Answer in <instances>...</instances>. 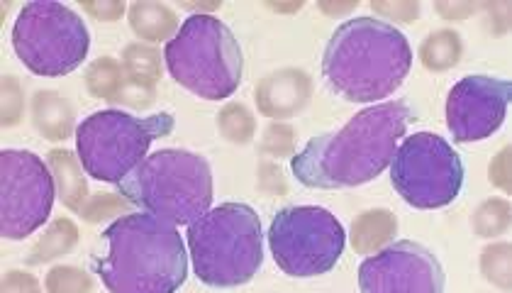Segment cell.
<instances>
[{"label": "cell", "mask_w": 512, "mask_h": 293, "mask_svg": "<svg viewBox=\"0 0 512 293\" xmlns=\"http://www.w3.org/2000/svg\"><path fill=\"white\" fill-rule=\"evenodd\" d=\"M54 189L47 162L27 149L0 152V232L5 240H25L52 215Z\"/></svg>", "instance_id": "11"}, {"label": "cell", "mask_w": 512, "mask_h": 293, "mask_svg": "<svg viewBox=\"0 0 512 293\" xmlns=\"http://www.w3.org/2000/svg\"><path fill=\"white\" fill-rule=\"evenodd\" d=\"M371 10L378 15V20L386 25H413L420 18V0H376L371 3Z\"/></svg>", "instance_id": "31"}, {"label": "cell", "mask_w": 512, "mask_h": 293, "mask_svg": "<svg viewBox=\"0 0 512 293\" xmlns=\"http://www.w3.org/2000/svg\"><path fill=\"white\" fill-rule=\"evenodd\" d=\"M296 127L291 123H269L259 137V154L264 159H293L296 157Z\"/></svg>", "instance_id": "27"}, {"label": "cell", "mask_w": 512, "mask_h": 293, "mask_svg": "<svg viewBox=\"0 0 512 293\" xmlns=\"http://www.w3.org/2000/svg\"><path fill=\"white\" fill-rule=\"evenodd\" d=\"M510 157H512V147H503L498 154H495L491 167H488V179H491V184L495 186V189H500L505 193H512Z\"/></svg>", "instance_id": "35"}, {"label": "cell", "mask_w": 512, "mask_h": 293, "mask_svg": "<svg viewBox=\"0 0 512 293\" xmlns=\"http://www.w3.org/2000/svg\"><path fill=\"white\" fill-rule=\"evenodd\" d=\"M217 132L225 142L230 145L244 147L256 137V115L252 113V108L239 101H230L220 108L217 113Z\"/></svg>", "instance_id": "23"}, {"label": "cell", "mask_w": 512, "mask_h": 293, "mask_svg": "<svg viewBox=\"0 0 512 293\" xmlns=\"http://www.w3.org/2000/svg\"><path fill=\"white\" fill-rule=\"evenodd\" d=\"M413 69V49L395 25L378 18L344 20L322 54V76L330 91L349 103L391 98Z\"/></svg>", "instance_id": "3"}, {"label": "cell", "mask_w": 512, "mask_h": 293, "mask_svg": "<svg viewBox=\"0 0 512 293\" xmlns=\"http://www.w3.org/2000/svg\"><path fill=\"white\" fill-rule=\"evenodd\" d=\"M83 79H86V91L91 93L93 98L113 105L122 84L127 81V74L115 57H98L88 64Z\"/></svg>", "instance_id": "21"}, {"label": "cell", "mask_w": 512, "mask_h": 293, "mask_svg": "<svg viewBox=\"0 0 512 293\" xmlns=\"http://www.w3.org/2000/svg\"><path fill=\"white\" fill-rule=\"evenodd\" d=\"M171 79L203 101H225L242 84L244 57L235 32L217 15H188L166 44Z\"/></svg>", "instance_id": "6"}, {"label": "cell", "mask_w": 512, "mask_h": 293, "mask_svg": "<svg viewBox=\"0 0 512 293\" xmlns=\"http://www.w3.org/2000/svg\"><path fill=\"white\" fill-rule=\"evenodd\" d=\"M27 98H25V86L20 84L18 76L5 74L0 81V125L3 127H15L25 118Z\"/></svg>", "instance_id": "29"}, {"label": "cell", "mask_w": 512, "mask_h": 293, "mask_svg": "<svg viewBox=\"0 0 512 293\" xmlns=\"http://www.w3.org/2000/svg\"><path fill=\"white\" fill-rule=\"evenodd\" d=\"M186 247L193 272L205 286L237 289L264 264V232L247 203H222L188 225Z\"/></svg>", "instance_id": "4"}, {"label": "cell", "mask_w": 512, "mask_h": 293, "mask_svg": "<svg viewBox=\"0 0 512 293\" xmlns=\"http://www.w3.org/2000/svg\"><path fill=\"white\" fill-rule=\"evenodd\" d=\"M256 189L264 196H286L288 193L286 174L274 159H261L259 162V167H256Z\"/></svg>", "instance_id": "32"}, {"label": "cell", "mask_w": 512, "mask_h": 293, "mask_svg": "<svg viewBox=\"0 0 512 293\" xmlns=\"http://www.w3.org/2000/svg\"><path fill=\"white\" fill-rule=\"evenodd\" d=\"M127 8L130 5L125 0H86V3H81L83 13L98 22H118L122 15H127Z\"/></svg>", "instance_id": "33"}, {"label": "cell", "mask_w": 512, "mask_h": 293, "mask_svg": "<svg viewBox=\"0 0 512 293\" xmlns=\"http://www.w3.org/2000/svg\"><path fill=\"white\" fill-rule=\"evenodd\" d=\"M269 247L283 274L310 279L335 269L347 245L342 223L320 206H288L269 225Z\"/></svg>", "instance_id": "9"}, {"label": "cell", "mask_w": 512, "mask_h": 293, "mask_svg": "<svg viewBox=\"0 0 512 293\" xmlns=\"http://www.w3.org/2000/svg\"><path fill=\"white\" fill-rule=\"evenodd\" d=\"M313 98V76L298 66H283L261 76L254 88L256 110L271 123H288L308 108Z\"/></svg>", "instance_id": "14"}, {"label": "cell", "mask_w": 512, "mask_h": 293, "mask_svg": "<svg viewBox=\"0 0 512 293\" xmlns=\"http://www.w3.org/2000/svg\"><path fill=\"white\" fill-rule=\"evenodd\" d=\"M512 223V206L508 198H486L478 203V208L471 215L473 235L481 240H495L505 235Z\"/></svg>", "instance_id": "24"}, {"label": "cell", "mask_w": 512, "mask_h": 293, "mask_svg": "<svg viewBox=\"0 0 512 293\" xmlns=\"http://www.w3.org/2000/svg\"><path fill=\"white\" fill-rule=\"evenodd\" d=\"M317 8L322 10L325 15H332V18H339V15H347L352 10L359 8V0H349V3H330V0H320Z\"/></svg>", "instance_id": "38"}, {"label": "cell", "mask_w": 512, "mask_h": 293, "mask_svg": "<svg viewBox=\"0 0 512 293\" xmlns=\"http://www.w3.org/2000/svg\"><path fill=\"white\" fill-rule=\"evenodd\" d=\"M13 49L35 76L59 79L83 64L91 49L86 22L69 5L35 0L13 25Z\"/></svg>", "instance_id": "8"}, {"label": "cell", "mask_w": 512, "mask_h": 293, "mask_svg": "<svg viewBox=\"0 0 512 293\" xmlns=\"http://www.w3.org/2000/svg\"><path fill=\"white\" fill-rule=\"evenodd\" d=\"M391 184L408 206L437 210L456 201L464 186V162L444 137L415 132L400 142L391 162Z\"/></svg>", "instance_id": "10"}, {"label": "cell", "mask_w": 512, "mask_h": 293, "mask_svg": "<svg viewBox=\"0 0 512 293\" xmlns=\"http://www.w3.org/2000/svg\"><path fill=\"white\" fill-rule=\"evenodd\" d=\"M0 293H42V284L35 274L10 269V272L3 276Z\"/></svg>", "instance_id": "36"}, {"label": "cell", "mask_w": 512, "mask_h": 293, "mask_svg": "<svg viewBox=\"0 0 512 293\" xmlns=\"http://www.w3.org/2000/svg\"><path fill=\"white\" fill-rule=\"evenodd\" d=\"M461 57H464V40L452 27L430 32L417 49V59L432 74H444V71L454 69Z\"/></svg>", "instance_id": "20"}, {"label": "cell", "mask_w": 512, "mask_h": 293, "mask_svg": "<svg viewBox=\"0 0 512 293\" xmlns=\"http://www.w3.org/2000/svg\"><path fill=\"white\" fill-rule=\"evenodd\" d=\"M512 98L510 81L495 76H466L456 81L444 103L447 130L456 145H473L495 135L505 123Z\"/></svg>", "instance_id": "13"}, {"label": "cell", "mask_w": 512, "mask_h": 293, "mask_svg": "<svg viewBox=\"0 0 512 293\" xmlns=\"http://www.w3.org/2000/svg\"><path fill=\"white\" fill-rule=\"evenodd\" d=\"M132 206L120 196V193H93L91 201L81 210V220L88 225L108 223V220H120L130 215Z\"/></svg>", "instance_id": "28"}, {"label": "cell", "mask_w": 512, "mask_h": 293, "mask_svg": "<svg viewBox=\"0 0 512 293\" xmlns=\"http://www.w3.org/2000/svg\"><path fill=\"white\" fill-rule=\"evenodd\" d=\"M47 167L52 171L54 189H57L61 206L81 215L93 193L88 189V174L83 169L79 154L71 152V149H52L47 154Z\"/></svg>", "instance_id": "16"}, {"label": "cell", "mask_w": 512, "mask_h": 293, "mask_svg": "<svg viewBox=\"0 0 512 293\" xmlns=\"http://www.w3.org/2000/svg\"><path fill=\"white\" fill-rule=\"evenodd\" d=\"M115 189L132 208L188 228L213 206V169L198 152L159 149Z\"/></svg>", "instance_id": "5"}, {"label": "cell", "mask_w": 512, "mask_h": 293, "mask_svg": "<svg viewBox=\"0 0 512 293\" xmlns=\"http://www.w3.org/2000/svg\"><path fill=\"white\" fill-rule=\"evenodd\" d=\"M434 10L442 15V20L464 22L469 15L478 13V3H469V0H437Z\"/></svg>", "instance_id": "37"}, {"label": "cell", "mask_w": 512, "mask_h": 293, "mask_svg": "<svg viewBox=\"0 0 512 293\" xmlns=\"http://www.w3.org/2000/svg\"><path fill=\"white\" fill-rule=\"evenodd\" d=\"M79 225L71 218H57L47 225V230L42 232L40 240L32 245V250L27 252L25 264L27 267H42V264L57 262V259L66 257L76 250L79 245Z\"/></svg>", "instance_id": "19"}, {"label": "cell", "mask_w": 512, "mask_h": 293, "mask_svg": "<svg viewBox=\"0 0 512 293\" xmlns=\"http://www.w3.org/2000/svg\"><path fill=\"white\" fill-rule=\"evenodd\" d=\"M415 120L405 101L376 103L356 113L337 132L313 137L291 159L293 176L308 189H354L391 167L400 142Z\"/></svg>", "instance_id": "1"}, {"label": "cell", "mask_w": 512, "mask_h": 293, "mask_svg": "<svg viewBox=\"0 0 512 293\" xmlns=\"http://www.w3.org/2000/svg\"><path fill=\"white\" fill-rule=\"evenodd\" d=\"M120 64L130 79H142L149 84H159L164 74V54L159 52L157 44L130 42L122 49Z\"/></svg>", "instance_id": "22"}, {"label": "cell", "mask_w": 512, "mask_h": 293, "mask_svg": "<svg viewBox=\"0 0 512 293\" xmlns=\"http://www.w3.org/2000/svg\"><path fill=\"white\" fill-rule=\"evenodd\" d=\"M178 8L188 10L191 15H213L222 8V0H210V3H191V0H183V3H178Z\"/></svg>", "instance_id": "39"}, {"label": "cell", "mask_w": 512, "mask_h": 293, "mask_svg": "<svg viewBox=\"0 0 512 293\" xmlns=\"http://www.w3.org/2000/svg\"><path fill=\"white\" fill-rule=\"evenodd\" d=\"M483 279L500 291L512 289V245L510 242H491L478 257Z\"/></svg>", "instance_id": "25"}, {"label": "cell", "mask_w": 512, "mask_h": 293, "mask_svg": "<svg viewBox=\"0 0 512 293\" xmlns=\"http://www.w3.org/2000/svg\"><path fill=\"white\" fill-rule=\"evenodd\" d=\"M91 269L110 293H176L188 279L186 242L176 225L130 213L103 230Z\"/></svg>", "instance_id": "2"}, {"label": "cell", "mask_w": 512, "mask_h": 293, "mask_svg": "<svg viewBox=\"0 0 512 293\" xmlns=\"http://www.w3.org/2000/svg\"><path fill=\"white\" fill-rule=\"evenodd\" d=\"M437 254L413 240H395L359 267L361 293H444Z\"/></svg>", "instance_id": "12"}, {"label": "cell", "mask_w": 512, "mask_h": 293, "mask_svg": "<svg viewBox=\"0 0 512 293\" xmlns=\"http://www.w3.org/2000/svg\"><path fill=\"white\" fill-rule=\"evenodd\" d=\"M30 118L35 130L49 142H66L79 130L74 105L54 88H42L30 98Z\"/></svg>", "instance_id": "15"}, {"label": "cell", "mask_w": 512, "mask_h": 293, "mask_svg": "<svg viewBox=\"0 0 512 293\" xmlns=\"http://www.w3.org/2000/svg\"><path fill=\"white\" fill-rule=\"evenodd\" d=\"M96 279L74 264H59L44 276V293H93Z\"/></svg>", "instance_id": "26"}, {"label": "cell", "mask_w": 512, "mask_h": 293, "mask_svg": "<svg viewBox=\"0 0 512 293\" xmlns=\"http://www.w3.org/2000/svg\"><path fill=\"white\" fill-rule=\"evenodd\" d=\"M478 13H483L486 30L493 35H505L510 30V5L508 3H478Z\"/></svg>", "instance_id": "34"}, {"label": "cell", "mask_w": 512, "mask_h": 293, "mask_svg": "<svg viewBox=\"0 0 512 293\" xmlns=\"http://www.w3.org/2000/svg\"><path fill=\"white\" fill-rule=\"evenodd\" d=\"M174 115L149 118L108 108L88 115L76 130V154L91 179L118 186L149 157V147L174 132Z\"/></svg>", "instance_id": "7"}, {"label": "cell", "mask_w": 512, "mask_h": 293, "mask_svg": "<svg viewBox=\"0 0 512 293\" xmlns=\"http://www.w3.org/2000/svg\"><path fill=\"white\" fill-rule=\"evenodd\" d=\"M395 235H398V215L388 208H371L356 215L347 237L356 254L371 257L393 245Z\"/></svg>", "instance_id": "18"}, {"label": "cell", "mask_w": 512, "mask_h": 293, "mask_svg": "<svg viewBox=\"0 0 512 293\" xmlns=\"http://www.w3.org/2000/svg\"><path fill=\"white\" fill-rule=\"evenodd\" d=\"M303 5V0H298V3H266V8L276 10V13H298Z\"/></svg>", "instance_id": "40"}, {"label": "cell", "mask_w": 512, "mask_h": 293, "mask_svg": "<svg viewBox=\"0 0 512 293\" xmlns=\"http://www.w3.org/2000/svg\"><path fill=\"white\" fill-rule=\"evenodd\" d=\"M157 103V84H149L142 79H130L122 84L118 98L113 101V108H130V110H147Z\"/></svg>", "instance_id": "30"}, {"label": "cell", "mask_w": 512, "mask_h": 293, "mask_svg": "<svg viewBox=\"0 0 512 293\" xmlns=\"http://www.w3.org/2000/svg\"><path fill=\"white\" fill-rule=\"evenodd\" d=\"M127 22H130V30L135 32L137 40L147 44H169L181 30L176 10L169 8L166 3H159V0H135V3H130Z\"/></svg>", "instance_id": "17"}]
</instances>
